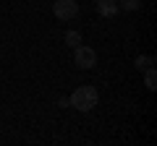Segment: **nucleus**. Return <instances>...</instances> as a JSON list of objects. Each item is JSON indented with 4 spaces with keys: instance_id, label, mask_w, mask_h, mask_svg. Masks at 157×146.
I'll return each instance as SVG.
<instances>
[{
    "instance_id": "nucleus-1",
    "label": "nucleus",
    "mask_w": 157,
    "mask_h": 146,
    "mask_svg": "<svg viewBox=\"0 0 157 146\" xmlns=\"http://www.w3.org/2000/svg\"><path fill=\"white\" fill-rule=\"evenodd\" d=\"M97 102H100V91H97L94 86H78V89L68 97V104L76 107L78 112H89L92 107H97Z\"/></svg>"
},
{
    "instance_id": "nucleus-2",
    "label": "nucleus",
    "mask_w": 157,
    "mask_h": 146,
    "mask_svg": "<svg viewBox=\"0 0 157 146\" xmlns=\"http://www.w3.org/2000/svg\"><path fill=\"white\" fill-rule=\"evenodd\" d=\"M52 13H55L60 21H73V18L78 16V3L76 0H55Z\"/></svg>"
},
{
    "instance_id": "nucleus-3",
    "label": "nucleus",
    "mask_w": 157,
    "mask_h": 146,
    "mask_svg": "<svg viewBox=\"0 0 157 146\" xmlns=\"http://www.w3.org/2000/svg\"><path fill=\"white\" fill-rule=\"evenodd\" d=\"M73 60H76V65L78 68H84V71H89V68H94L97 65V52L92 50V47H86V45H78V47H73Z\"/></svg>"
},
{
    "instance_id": "nucleus-4",
    "label": "nucleus",
    "mask_w": 157,
    "mask_h": 146,
    "mask_svg": "<svg viewBox=\"0 0 157 146\" xmlns=\"http://www.w3.org/2000/svg\"><path fill=\"white\" fill-rule=\"evenodd\" d=\"M97 11H100V16H105V18H113V16H118V3L115 0H97Z\"/></svg>"
},
{
    "instance_id": "nucleus-5",
    "label": "nucleus",
    "mask_w": 157,
    "mask_h": 146,
    "mask_svg": "<svg viewBox=\"0 0 157 146\" xmlns=\"http://www.w3.org/2000/svg\"><path fill=\"white\" fill-rule=\"evenodd\" d=\"M144 84H147L149 91L157 89V73H155V68H147V71H144Z\"/></svg>"
},
{
    "instance_id": "nucleus-6",
    "label": "nucleus",
    "mask_w": 157,
    "mask_h": 146,
    "mask_svg": "<svg viewBox=\"0 0 157 146\" xmlns=\"http://www.w3.org/2000/svg\"><path fill=\"white\" fill-rule=\"evenodd\" d=\"M66 45H71V47H78V45H81V31H76V29L66 31Z\"/></svg>"
},
{
    "instance_id": "nucleus-7",
    "label": "nucleus",
    "mask_w": 157,
    "mask_h": 146,
    "mask_svg": "<svg viewBox=\"0 0 157 146\" xmlns=\"http://www.w3.org/2000/svg\"><path fill=\"white\" fill-rule=\"evenodd\" d=\"M155 65V57L152 55H139L136 57V68H139V71H147V68H152Z\"/></svg>"
},
{
    "instance_id": "nucleus-8",
    "label": "nucleus",
    "mask_w": 157,
    "mask_h": 146,
    "mask_svg": "<svg viewBox=\"0 0 157 146\" xmlns=\"http://www.w3.org/2000/svg\"><path fill=\"white\" fill-rule=\"evenodd\" d=\"M141 0H118V8L121 11H139Z\"/></svg>"
}]
</instances>
